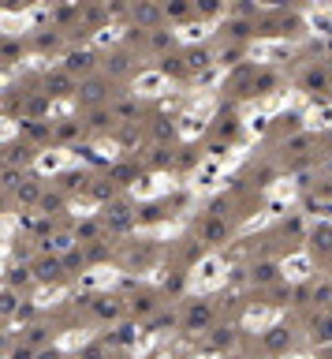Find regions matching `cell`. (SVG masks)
<instances>
[{
  "label": "cell",
  "instance_id": "7c38bea8",
  "mask_svg": "<svg viewBox=\"0 0 332 359\" xmlns=\"http://www.w3.org/2000/svg\"><path fill=\"white\" fill-rule=\"evenodd\" d=\"M310 247L313 251H321V255H332V225H318L310 232Z\"/></svg>",
  "mask_w": 332,
  "mask_h": 359
},
{
  "label": "cell",
  "instance_id": "7402d4cb",
  "mask_svg": "<svg viewBox=\"0 0 332 359\" xmlns=\"http://www.w3.org/2000/svg\"><path fill=\"white\" fill-rule=\"evenodd\" d=\"M262 333H265V344H269V348H284V344H288V340H291V333H288V329H284V326L262 329Z\"/></svg>",
  "mask_w": 332,
  "mask_h": 359
},
{
  "label": "cell",
  "instance_id": "4dcf8cb0",
  "mask_svg": "<svg viewBox=\"0 0 332 359\" xmlns=\"http://www.w3.org/2000/svg\"><path fill=\"white\" fill-rule=\"evenodd\" d=\"M153 131H157V139H168V135L176 131V124H172V120H168V124H157Z\"/></svg>",
  "mask_w": 332,
  "mask_h": 359
},
{
  "label": "cell",
  "instance_id": "ffe728a7",
  "mask_svg": "<svg viewBox=\"0 0 332 359\" xmlns=\"http://www.w3.org/2000/svg\"><path fill=\"white\" fill-rule=\"evenodd\" d=\"M176 38H183V42H202V38H209V23H191V26H183V30H176Z\"/></svg>",
  "mask_w": 332,
  "mask_h": 359
},
{
  "label": "cell",
  "instance_id": "d590c367",
  "mask_svg": "<svg viewBox=\"0 0 332 359\" xmlns=\"http://www.w3.org/2000/svg\"><path fill=\"white\" fill-rule=\"evenodd\" d=\"M329 172H332V161H329Z\"/></svg>",
  "mask_w": 332,
  "mask_h": 359
},
{
  "label": "cell",
  "instance_id": "83f0119b",
  "mask_svg": "<svg viewBox=\"0 0 332 359\" xmlns=\"http://www.w3.org/2000/svg\"><path fill=\"white\" fill-rule=\"evenodd\" d=\"M57 273H60V262L57 259H49V262L38 266V277H57Z\"/></svg>",
  "mask_w": 332,
  "mask_h": 359
},
{
  "label": "cell",
  "instance_id": "8fae6325",
  "mask_svg": "<svg viewBox=\"0 0 332 359\" xmlns=\"http://www.w3.org/2000/svg\"><path fill=\"white\" fill-rule=\"evenodd\" d=\"M79 98L86 101V105H101V101H105V82H101V79H86L79 86Z\"/></svg>",
  "mask_w": 332,
  "mask_h": 359
},
{
  "label": "cell",
  "instance_id": "f1b7e54d",
  "mask_svg": "<svg viewBox=\"0 0 332 359\" xmlns=\"http://www.w3.org/2000/svg\"><path fill=\"white\" fill-rule=\"evenodd\" d=\"M113 191H116L113 180H108V183H94V195H97V199H113Z\"/></svg>",
  "mask_w": 332,
  "mask_h": 359
},
{
  "label": "cell",
  "instance_id": "2e32d148",
  "mask_svg": "<svg viewBox=\"0 0 332 359\" xmlns=\"http://www.w3.org/2000/svg\"><path fill=\"white\" fill-rule=\"evenodd\" d=\"M116 281V270L113 266H97V273H86V277H82V284H86V288H101V284H113Z\"/></svg>",
  "mask_w": 332,
  "mask_h": 359
},
{
  "label": "cell",
  "instance_id": "603a6c76",
  "mask_svg": "<svg viewBox=\"0 0 332 359\" xmlns=\"http://www.w3.org/2000/svg\"><path fill=\"white\" fill-rule=\"evenodd\" d=\"M71 75L68 71H57V75H49V94H71Z\"/></svg>",
  "mask_w": 332,
  "mask_h": 359
},
{
  "label": "cell",
  "instance_id": "e0dca14e",
  "mask_svg": "<svg viewBox=\"0 0 332 359\" xmlns=\"http://www.w3.org/2000/svg\"><path fill=\"white\" fill-rule=\"evenodd\" d=\"M313 340H318V344H329V340H332V315H318V318H313Z\"/></svg>",
  "mask_w": 332,
  "mask_h": 359
},
{
  "label": "cell",
  "instance_id": "9a60e30c",
  "mask_svg": "<svg viewBox=\"0 0 332 359\" xmlns=\"http://www.w3.org/2000/svg\"><path fill=\"white\" fill-rule=\"evenodd\" d=\"M276 277H280V270H276L273 262H254V266H251V281H254V284H269V281H276Z\"/></svg>",
  "mask_w": 332,
  "mask_h": 359
},
{
  "label": "cell",
  "instance_id": "ac0fdd59",
  "mask_svg": "<svg viewBox=\"0 0 332 359\" xmlns=\"http://www.w3.org/2000/svg\"><path fill=\"white\" fill-rule=\"evenodd\" d=\"M209 64H213V53H209V49H191L187 53V68L191 71H206Z\"/></svg>",
  "mask_w": 332,
  "mask_h": 359
},
{
  "label": "cell",
  "instance_id": "e575fe53",
  "mask_svg": "<svg viewBox=\"0 0 332 359\" xmlns=\"http://www.w3.org/2000/svg\"><path fill=\"white\" fill-rule=\"evenodd\" d=\"M295 359H306V356H295Z\"/></svg>",
  "mask_w": 332,
  "mask_h": 359
},
{
  "label": "cell",
  "instance_id": "4316f807",
  "mask_svg": "<svg viewBox=\"0 0 332 359\" xmlns=\"http://www.w3.org/2000/svg\"><path fill=\"white\" fill-rule=\"evenodd\" d=\"M172 42H176L172 30H153V49H164V45H172Z\"/></svg>",
  "mask_w": 332,
  "mask_h": 359
},
{
  "label": "cell",
  "instance_id": "277c9868",
  "mask_svg": "<svg viewBox=\"0 0 332 359\" xmlns=\"http://www.w3.org/2000/svg\"><path fill=\"white\" fill-rule=\"evenodd\" d=\"M276 270H280V277H288V281H306L313 273V259L310 255H291V259H284Z\"/></svg>",
  "mask_w": 332,
  "mask_h": 359
},
{
  "label": "cell",
  "instance_id": "52a82bcc",
  "mask_svg": "<svg viewBox=\"0 0 332 359\" xmlns=\"http://www.w3.org/2000/svg\"><path fill=\"white\" fill-rule=\"evenodd\" d=\"M209 322H213V303H195L187 311V318H183V326L198 333V329H209Z\"/></svg>",
  "mask_w": 332,
  "mask_h": 359
},
{
  "label": "cell",
  "instance_id": "ba28073f",
  "mask_svg": "<svg viewBox=\"0 0 332 359\" xmlns=\"http://www.w3.org/2000/svg\"><path fill=\"white\" fill-rule=\"evenodd\" d=\"M280 318V311L273 307H251L246 311V329H254V333H262V326H269V322Z\"/></svg>",
  "mask_w": 332,
  "mask_h": 359
},
{
  "label": "cell",
  "instance_id": "484cf974",
  "mask_svg": "<svg viewBox=\"0 0 332 359\" xmlns=\"http://www.w3.org/2000/svg\"><path fill=\"white\" fill-rule=\"evenodd\" d=\"M157 307V303L150 300V296H135L131 300V311H135V315H146V311H153Z\"/></svg>",
  "mask_w": 332,
  "mask_h": 359
},
{
  "label": "cell",
  "instance_id": "4fadbf2b",
  "mask_svg": "<svg viewBox=\"0 0 332 359\" xmlns=\"http://www.w3.org/2000/svg\"><path fill=\"white\" fill-rule=\"evenodd\" d=\"M306 120H310V127H332V105L329 101H313Z\"/></svg>",
  "mask_w": 332,
  "mask_h": 359
},
{
  "label": "cell",
  "instance_id": "44dd1931",
  "mask_svg": "<svg viewBox=\"0 0 332 359\" xmlns=\"http://www.w3.org/2000/svg\"><path fill=\"white\" fill-rule=\"evenodd\" d=\"M302 82H306L310 90H329V71L325 68H310L306 75H302Z\"/></svg>",
  "mask_w": 332,
  "mask_h": 359
},
{
  "label": "cell",
  "instance_id": "d4e9b609",
  "mask_svg": "<svg viewBox=\"0 0 332 359\" xmlns=\"http://www.w3.org/2000/svg\"><path fill=\"white\" fill-rule=\"evenodd\" d=\"M135 113H138V109H135V101H119V105H116V113H113V120H135Z\"/></svg>",
  "mask_w": 332,
  "mask_h": 359
},
{
  "label": "cell",
  "instance_id": "3957f363",
  "mask_svg": "<svg viewBox=\"0 0 332 359\" xmlns=\"http://www.w3.org/2000/svg\"><path fill=\"white\" fill-rule=\"evenodd\" d=\"M164 90H168V79L161 75V71H142V75H135V90L131 94L135 98H157V94H164Z\"/></svg>",
  "mask_w": 332,
  "mask_h": 359
},
{
  "label": "cell",
  "instance_id": "d6986e66",
  "mask_svg": "<svg viewBox=\"0 0 332 359\" xmlns=\"http://www.w3.org/2000/svg\"><path fill=\"white\" fill-rule=\"evenodd\" d=\"M164 187H172V183L161 180V176H146L142 183H135V195H157V191H164Z\"/></svg>",
  "mask_w": 332,
  "mask_h": 359
},
{
  "label": "cell",
  "instance_id": "5b68a950",
  "mask_svg": "<svg viewBox=\"0 0 332 359\" xmlns=\"http://www.w3.org/2000/svg\"><path fill=\"white\" fill-rule=\"evenodd\" d=\"M131 19L138 23V30H150V26H157V23L164 19V12H161V4H150V0H142V4L131 8Z\"/></svg>",
  "mask_w": 332,
  "mask_h": 359
},
{
  "label": "cell",
  "instance_id": "1f68e13d",
  "mask_svg": "<svg viewBox=\"0 0 332 359\" xmlns=\"http://www.w3.org/2000/svg\"><path fill=\"white\" fill-rule=\"evenodd\" d=\"M113 176H119V180H124V183H127V180H131V176H135V169H131V165H119V169H113Z\"/></svg>",
  "mask_w": 332,
  "mask_h": 359
},
{
  "label": "cell",
  "instance_id": "5bb4252c",
  "mask_svg": "<svg viewBox=\"0 0 332 359\" xmlns=\"http://www.w3.org/2000/svg\"><path fill=\"white\" fill-rule=\"evenodd\" d=\"M94 311H97V315H101V318H108V322H116V318H119V315H124V311H127V307H124V303H119V300H113V296H101V300L94 303Z\"/></svg>",
  "mask_w": 332,
  "mask_h": 359
},
{
  "label": "cell",
  "instance_id": "9c48e42d",
  "mask_svg": "<svg viewBox=\"0 0 332 359\" xmlns=\"http://www.w3.org/2000/svg\"><path fill=\"white\" fill-rule=\"evenodd\" d=\"M94 64H97V57H94V49H82V53H71L68 57V75H86V71H94Z\"/></svg>",
  "mask_w": 332,
  "mask_h": 359
},
{
  "label": "cell",
  "instance_id": "6da1fadb",
  "mask_svg": "<svg viewBox=\"0 0 332 359\" xmlns=\"http://www.w3.org/2000/svg\"><path fill=\"white\" fill-rule=\"evenodd\" d=\"M228 281V262L217 259V255H209V259H202L195 266V288H213V284Z\"/></svg>",
  "mask_w": 332,
  "mask_h": 359
},
{
  "label": "cell",
  "instance_id": "836d02e7",
  "mask_svg": "<svg viewBox=\"0 0 332 359\" xmlns=\"http://www.w3.org/2000/svg\"><path fill=\"white\" fill-rule=\"evenodd\" d=\"M60 154H52V158H41V169H60Z\"/></svg>",
  "mask_w": 332,
  "mask_h": 359
},
{
  "label": "cell",
  "instance_id": "7a4b0ae2",
  "mask_svg": "<svg viewBox=\"0 0 332 359\" xmlns=\"http://www.w3.org/2000/svg\"><path fill=\"white\" fill-rule=\"evenodd\" d=\"M251 57L262 60V64H276V60L295 57V45H288V42H254L251 45Z\"/></svg>",
  "mask_w": 332,
  "mask_h": 359
},
{
  "label": "cell",
  "instance_id": "8992f818",
  "mask_svg": "<svg viewBox=\"0 0 332 359\" xmlns=\"http://www.w3.org/2000/svg\"><path fill=\"white\" fill-rule=\"evenodd\" d=\"M131 221H135V214H131V206H127V202H113V206H108V214H105V225L113 228V232L131 228Z\"/></svg>",
  "mask_w": 332,
  "mask_h": 359
},
{
  "label": "cell",
  "instance_id": "d6a6232c",
  "mask_svg": "<svg viewBox=\"0 0 332 359\" xmlns=\"http://www.w3.org/2000/svg\"><path fill=\"white\" fill-rule=\"evenodd\" d=\"M71 243H75V236H71V232H64V236H57V251H68Z\"/></svg>",
  "mask_w": 332,
  "mask_h": 359
},
{
  "label": "cell",
  "instance_id": "30bf717a",
  "mask_svg": "<svg viewBox=\"0 0 332 359\" xmlns=\"http://www.w3.org/2000/svg\"><path fill=\"white\" fill-rule=\"evenodd\" d=\"M202 236H206V243H224V239L232 236V228H228L220 217H209L206 228H202Z\"/></svg>",
  "mask_w": 332,
  "mask_h": 359
},
{
  "label": "cell",
  "instance_id": "cb8c5ba5",
  "mask_svg": "<svg viewBox=\"0 0 332 359\" xmlns=\"http://www.w3.org/2000/svg\"><path fill=\"white\" fill-rule=\"evenodd\" d=\"M161 12H164V19H187V15H191V4H183V0H176V4L161 8Z\"/></svg>",
  "mask_w": 332,
  "mask_h": 359
},
{
  "label": "cell",
  "instance_id": "f546056e",
  "mask_svg": "<svg viewBox=\"0 0 332 359\" xmlns=\"http://www.w3.org/2000/svg\"><path fill=\"white\" fill-rule=\"evenodd\" d=\"M108 71H113V75H124V71H127V57H113V64H108Z\"/></svg>",
  "mask_w": 332,
  "mask_h": 359
}]
</instances>
